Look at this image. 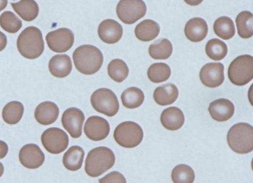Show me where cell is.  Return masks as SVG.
<instances>
[{
  "instance_id": "1",
  "label": "cell",
  "mask_w": 253,
  "mask_h": 183,
  "mask_svg": "<svg viewBox=\"0 0 253 183\" xmlns=\"http://www.w3.org/2000/svg\"><path fill=\"white\" fill-rule=\"evenodd\" d=\"M75 68L83 74L91 75L101 69L103 55L97 47L84 45L78 47L73 53Z\"/></svg>"
},
{
  "instance_id": "2",
  "label": "cell",
  "mask_w": 253,
  "mask_h": 183,
  "mask_svg": "<svg viewBox=\"0 0 253 183\" xmlns=\"http://www.w3.org/2000/svg\"><path fill=\"white\" fill-rule=\"evenodd\" d=\"M17 45L19 52L25 58H38L45 49L42 32L35 26L26 28L17 38Z\"/></svg>"
},
{
  "instance_id": "3",
  "label": "cell",
  "mask_w": 253,
  "mask_h": 183,
  "mask_svg": "<svg viewBox=\"0 0 253 183\" xmlns=\"http://www.w3.org/2000/svg\"><path fill=\"white\" fill-rule=\"evenodd\" d=\"M115 163V155L107 147H97L88 152L85 171L89 177H97L111 169Z\"/></svg>"
},
{
  "instance_id": "4",
  "label": "cell",
  "mask_w": 253,
  "mask_h": 183,
  "mask_svg": "<svg viewBox=\"0 0 253 183\" xmlns=\"http://www.w3.org/2000/svg\"><path fill=\"white\" fill-rule=\"evenodd\" d=\"M227 143L235 153L246 154L253 151V127L246 122L235 124L228 131Z\"/></svg>"
},
{
  "instance_id": "5",
  "label": "cell",
  "mask_w": 253,
  "mask_h": 183,
  "mask_svg": "<svg viewBox=\"0 0 253 183\" xmlns=\"http://www.w3.org/2000/svg\"><path fill=\"white\" fill-rule=\"evenodd\" d=\"M229 80L235 85L243 86L253 79V57L241 55L236 57L228 69Z\"/></svg>"
},
{
  "instance_id": "6",
  "label": "cell",
  "mask_w": 253,
  "mask_h": 183,
  "mask_svg": "<svg viewBox=\"0 0 253 183\" xmlns=\"http://www.w3.org/2000/svg\"><path fill=\"white\" fill-rule=\"evenodd\" d=\"M114 138L119 146L126 148H132L141 143L143 139V129L136 122L126 121L115 128Z\"/></svg>"
},
{
  "instance_id": "7",
  "label": "cell",
  "mask_w": 253,
  "mask_h": 183,
  "mask_svg": "<svg viewBox=\"0 0 253 183\" xmlns=\"http://www.w3.org/2000/svg\"><path fill=\"white\" fill-rule=\"evenodd\" d=\"M91 103L96 111L110 117L116 115L120 109L116 94L109 88L96 90L91 95Z\"/></svg>"
},
{
  "instance_id": "8",
  "label": "cell",
  "mask_w": 253,
  "mask_h": 183,
  "mask_svg": "<svg viewBox=\"0 0 253 183\" xmlns=\"http://www.w3.org/2000/svg\"><path fill=\"white\" fill-rule=\"evenodd\" d=\"M146 5L140 0H123L117 5L118 18L127 25L134 24L146 14Z\"/></svg>"
},
{
  "instance_id": "9",
  "label": "cell",
  "mask_w": 253,
  "mask_h": 183,
  "mask_svg": "<svg viewBox=\"0 0 253 183\" xmlns=\"http://www.w3.org/2000/svg\"><path fill=\"white\" fill-rule=\"evenodd\" d=\"M41 141L47 151L52 154H59L67 148L69 139L63 130L59 128H50L42 133Z\"/></svg>"
},
{
  "instance_id": "10",
  "label": "cell",
  "mask_w": 253,
  "mask_h": 183,
  "mask_svg": "<svg viewBox=\"0 0 253 183\" xmlns=\"http://www.w3.org/2000/svg\"><path fill=\"white\" fill-rule=\"evenodd\" d=\"M45 39L51 51L56 53H65L73 46L75 35L70 29L62 28L49 32Z\"/></svg>"
},
{
  "instance_id": "11",
  "label": "cell",
  "mask_w": 253,
  "mask_h": 183,
  "mask_svg": "<svg viewBox=\"0 0 253 183\" xmlns=\"http://www.w3.org/2000/svg\"><path fill=\"white\" fill-rule=\"evenodd\" d=\"M61 121L63 128L72 138L78 139L81 137L85 115L81 109L77 108L66 109L62 116Z\"/></svg>"
},
{
  "instance_id": "12",
  "label": "cell",
  "mask_w": 253,
  "mask_h": 183,
  "mask_svg": "<svg viewBox=\"0 0 253 183\" xmlns=\"http://www.w3.org/2000/svg\"><path fill=\"white\" fill-rule=\"evenodd\" d=\"M200 79L208 88H217L224 81V66L220 63H207L200 72Z\"/></svg>"
},
{
  "instance_id": "13",
  "label": "cell",
  "mask_w": 253,
  "mask_h": 183,
  "mask_svg": "<svg viewBox=\"0 0 253 183\" xmlns=\"http://www.w3.org/2000/svg\"><path fill=\"white\" fill-rule=\"evenodd\" d=\"M84 133L92 141H101L109 136L110 125L109 122L101 116H90L84 125Z\"/></svg>"
},
{
  "instance_id": "14",
  "label": "cell",
  "mask_w": 253,
  "mask_h": 183,
  "mask_svg": "<svg viewBox=\"0 0 253 183\" xmlns=\"http://www.w3.org/2000/svg\"><path fill=\"white\" fill-rule=\"evenodd\" d=\"M45 159V154L36 144L26 145L19 153L20 163L29 169H37L42 166Z\"/></svg>"
},
{
  "instance_id": "15",
  "label": "cell",
  "mask_w": 253,
  "mask_h": 183,
  "mask_svg": "<svg viewBox=\"0 0 253 183\" xmlns=\"http://www.w3.org/2000/svg\"><path fill=\"white\" fill-rule=\"evenodd\" d=\"M123 33L122 26L114 20H103L98 27L99 37L105 43H117L122 38Z\"/></svg>"
},
{
  "instance_id": "16",
  "label": "cell",
  "mask_w": 253,
  "mask_h": 183,
  "mask_svg": "<svg viewBox=\"0 0 253 183\" xmlns=\"http://www.w3.org/2000/svg\"><path fill=\"white\" fill-rule=\"evenodd\" d=\"M208 110L214 120L225 122L233 116L235 106L227 99H218L210 103Z\"/></svg>"
},
{
  "instance_id": "17",
  "label": "cell",
  "mask_w": 253,
  "mask_h": 183,
  "mask_svg": "<svg viewBox=\"0 0 253 183\" xmlns=\"http://www.w3.org/2000/svg\"><path fill=\"white\" fill-rule=\"evenodd\" d=\"M184 33L186 38L191 42H201L207 37L208 25L204 19L195 17L186 23Z\"/></svg>"
},
{
  "instance_id": "18",
  "label": "cell",
  "mask_w": 253,
  "mask_h": 183,
  "mask_svg": "<svg viewBox=\"0 0 253 183\" xmlns=\"http://www.w3.org/2000/svg\"><path fill=\"white\" fill-rule=\"evenodd\" d=\"M60 113L58 106L52 102L41 103L35 109V116L38 123L49 125L57 121Z\"/></svg>"
},
{
  "instance_id": "19",
  "label": "cell",
  "mask_w": 253,
  "mask_h": 183,
  "mask_svg": "<svg viewBox=\"0 0 253 183\" xmlns=\"http://www.w3.org/2000/svg\"><path fill=\"white\" fill-rule=\"evenodd\" d=\"M161 122L166 129L177 131L181 128L184 124V114L178 108H168L163 110L161 116Z\"/></svg>"
},
{
  "instance_id": "20",
  "label": "cell",
  "mask_w": 253,
  "mask_h": 183,
  "mask_svg": "<svg viewBox=\"0 0 253 183\" xmlns=\"http://www.w3.org/2000/svg\"><path fill=\"white\" fill-rule=\"evenodd\" d=\"M48 69L50 73L55 77H66L72 71V60L66 54L54 56L48 63Z\"/></svg>"
},
{
  "instance_id": "21",
  "label": "cell",
  "mask_w": 253,
  "mask_h": 183,
  "mask_svg": "<svg viewBox=\"0 0 253 183\" xmlns=\"http://www.w3.org/2000/svg\"><path fill=\"white\" fill-rule=\"evenodd\" d=\"M178 95L179 91L176 85L168 83L158 87L154 91L153 97L157 104L165 106L174 103Z\"/></svg>"
},
{
  "instance_id": "22",
  "label": "cell",
  "mask_w": 253,
  "mask_h": 183,
  "mask_svg": "<svg viewBox=\"0 0 253 183\" xmlns=\"http://www.w3.org/2000/svg\"><path fill=\"white\" fill-rule=\"evenodd\" d=\"M13 9L26 22L35 20L39 14V5L33 0H23L11 3Z\"/></svg>"
},
{
  "instance_id": "23",
  "label": "cell",
  "mask_w": 253,
  "mask_h": 183,
  "mask_svg": "<svg viewBox=\"0 0 253 183\" xmlns=\"http://www.w3.org/2000/svg\"><path fill=\"white\" fill-rule=\"evenodd\" d=\"M160 26L152 20L142 21L136 26L134 34L136 37L142 42H150L159 35Z\"/></svg>"
},
{
  "instance_id": "24",
  "label": "cell",
  "mask_w": 253,
  "mask_h": 183,
  "mask_svg": "<svg viewBox=\"0 0 253 183\" xmlns=\"http://www.w3.org/2000/svg\"><path fill=\"white\" fill-rule=\"evenodd\" d=\"M85 151L82 147L78 146H72L63 158V163L66 169L71 171H77L82 168Z\"/></svg>"
},
{
  "instance_id": "25",
  "label": "cell",
  "mask_w": 253,
  "mask_h": 183,
  "mask_svg": "<svg viewBox=\"0 0 253 183\" xmlns=\"http://www.w3.org/2000/svg\"><path fill=\"white\" fill-rule=\"evenodd\" d=\"M172 51V44L165 38L155 41L149 48V55L154 60H167L171 57Z\"/></svg>"
},
{
  "instance_id": "26",
  "label": "cell",
  "mask_w": 253,
  "mask_h": 183,
  "mask_svg": "<svg viewBox=\"0 0 253 183\" xmlns=\"http://www.w3.org/2000/svg\"><path fill=\"white\" fill-rule=\"evenodd\" d=\"M24 113V106L20 102L7 103L2 110V119L9 125H16L21 120Z\"/></svg>"
},
{
  "instance_id": "27",
  "label": "cell",
  "mask_w": 253,
  "mask_h": 183,
  "mask_svg": "<svg viewBox=\"0 0 253 183\" xmlns=\"http://www.w3.org/2000/svg\"><path fill=\"white\" fill-rule=\"evenodd\" d=\"M145 100L144 93L140 88L131 87L127 88L121 95L123 106L128 109L140 107Z\"/></svg>"
},
{
  "instance_id": "28",
  "label": "cell",
  "mask_w": 253,
  "mask_h": 183,
  "mask_svg": "<svg viewBox=\"0 0 253 183\" xmlns=\"http://www.w3.org/2000/svg\"><path fill=\"white\" fill-rule=\"evenodd\" d=\"M237 29L240 37L249 39L253 36V15L250 11H244L237 16Z\"/></svg>"
},
{
  "instance_id": "29",
  "label": "cell",
  "mask_w": 253,
  "mask_h": 183,
  "mask_svg": "<svg viewBox=\"0 0 253 183\" xmlns=\"http://www.w3.org/2000/svg\"><path fill=\"white\" fill-rule=\"evenodd\" d=\"M214 34L219 38L228 40L235 36V27L232 19L228 17H219L213 26Z\"/></svg>"
},
{
  "instance_id": "30",
  "label": "cell",
  "mask_w": 253,
  "mask_h": 183,
  "mask_svg": "<svg viewBox=\"0 0 253 183\" xmlns=\"http://www.w3.org/2000/svg\"><path fill=\"white\" fill-rule=\"evenodd\" d=\"M147 75L149 80L154 83H161L169 79L171 69L166 63H155L148 69Z\"/></svg>"
},
{
  "instance_id": "31",
  "label": "cell",
  "mask_w": 253,
  "mask_h": 183,
  "mask_svg": "<svg viewBox=\"0 0 253 183\" xmlns=\"http://www.w3.org/2000/svg\"><path fill=\"white\" fill-rule=\"evenodd\" d=\"M207 55L214 61L223 60L228 52L227 45L218 39H211L206 45Z\"/></svg>"
},
{
  "instance_id": "32",
  "label": "cell",
  "mask_w": 253,
  "mask_h": 183,
  "mask_svg": "<svg viewBox=\"0 0 253 183\" xmlns=\"http://www.w3.org/2000/svg\"><path fill=\"white\" fill-rule=\"evenodd\" d=\"M108 73L111 79L117 82L125 80L129 73L128 66L124 60L115 59L108 66Z\"/></svg>"
},
{
  "instance_id": "33",
  "label": "cell",
  "mask_w": 253,
  "mask_h": 183,
  "mask_svg": "<svg viewBox=\"0 0 253 183\" xmlns=\"http://www.w3.org/2000/svg\"><path fill=\"white\" fill-rule=\"evenodd\" d=\"M195 174L189 165L180 164L173 168L171 180L174 183H193Z\"/></svg>"
},
{
  "instance_id": "34",
  "label": "cell",
  "mask_w": 253,
  "mask_h": 183,
  "mask_svg": "<svg viewBox=\"0 0 253 183\" xmlns=\"http://www.w3.org/2000/svg\"><path fill=\"white\" fill-rule=\"evenodd\" d=\"M0 26L8 33L15 34L23 27V23L14 13L5 11L0 16Z\"/></svg>"
},
{
  "instance_id": "35",
  "label": "cell",
  "mask_w": 253,
  "mask_h": 183,
  "mask_svg": "<svg viewBox=\"0 0 253 183\" xmlns=\"http://www.w3.org/2000/svg\"><path fill=\"white\" fill-rule=\"evenodd\" d=\"M99 183H126V180L121 173L112 171L100 179Z\"/></svg>"
},
{
  "instance_id": "36",
  "label": "cell",
  "mask_w": 253,
  "mask_h": 183,
  "mask_svg": "<svg viewBox=\"0 0 253 183\" xmlns=\"http://www.w3.org/2000/svg\"><path fill=\"white\" fill-rule=\"evenodd\" d=\"M8 153V146L6 143L0 140V159H4Z\"/></svg>"
},
{
  "instance_id": "37",
  "label": "cell",
  "mask_w": 253,
  "mask_h": 183,
  "mask_svg": "<svg viewBox=\"0 0 253 183\" xmlns=\"http://www.w3.org/2000/svg\"><path fill=\"white\" fill-rule=\"evenodd\" d=\"M8 43V39L5 34L0 32V51H3Z\"/></svg>"
},
{
  "instance_id": "38",
  "label": "cell",
  "mask_w": 253,
  "mask_h": 183,
  "mask_svg": "<svg viewBox=\"0 0 253 183\" xmlns=\"http://www.w3.org/2000/svg\"><path fill=\"white\" fill-rule=\"evenodd\" d=\"M8 5V1L7 0H0V11L5 9Z\"/></svg>"
},
{
  "instance_id": "39",
  "label": "cell",
  "mask_w": 253,
  "mask_h": 183,
  "mask_svg": "<svg viewBox=\"0 0 253 183\" xmlns=\"http://www.w3.org/2000/svg\"><path fill=\"white\" fill-rule=\"evenodd\" d=\"M4 173V165L2 162H0V177H2Z\"/></svg>"
}]
</instances>
